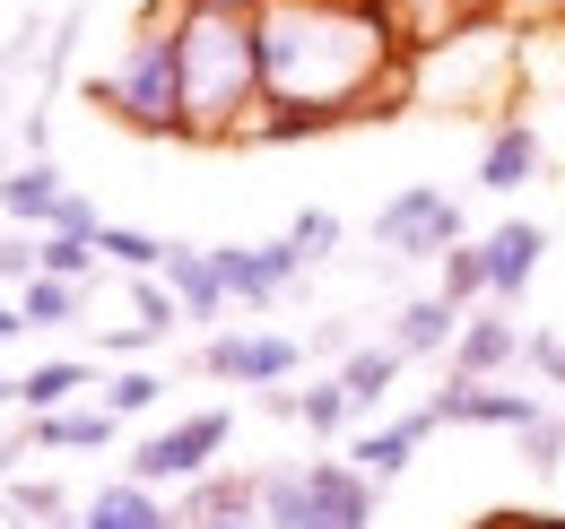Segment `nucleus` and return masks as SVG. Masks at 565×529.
I'll return each mask as SVG.
<instances>
[{
	"label": "nucleus",
	"mask_w": 565,
	"mask_h": 529,
	"mask_svg": "<svg viewBox=\"0 0 565 529\" xmlns=\"http://www.w3.org/2000/svg\"><path fill=\"white\" fill-rule=\"evenodd\" d=\"M392 18H409V35L418 44H435V18H461V0H383Z\"/></svg>",
	"instance_id": "obj_34"
},
{
	"label": "nucleus",
	"mask_w": 565,
	"mask_h": 529,
	"mask_svg": "<svg viewBox=\"0 0 565 529\" xmlns=\"http://www.w3.org/2000/svg\"><path fill=\"white\" fill-rule=\"evenodd\" d=\"M87 269H96V244H87V235H44V278L87 287Z\"/></svg>",
	"instance_id": "obj_31"
},
{
	"label": "nucleus",
	"mask_w": 565,
	"mask_h": 529,
	"mask_svg": "<svg viewBox=\"0 0 565 529\" xmlns=\"http://www.w3.org/2000/svg\"><path fill=\"white\" fill-rule=\"evenodd\" d=\"M157 399H166V374H148V365H122V374L105 382V408H114V417H148Z\"/></svg>",
	"instance_id": "obj_28"
},
{
	"label": "nucleus",
	"mask_w": 565,
	"mask_h": 529,
	"mask_svg": "<svg viewBox=\"0 0 565 529\" xmlns=\"http://www.w3.org/2000/svg\"><path fill=\"white\" fill-rule=\"evenodd\" d=\"M87 96L140 139H183V44H174V0H148L140 26L122 35L114 69L87 78Z\"/></svg>",
	"instance_id": "obj_3"
},
{
	"label": "nucleus",
	"mask_w": 565,
	"mask_h": 529,
	"mask_svg": "<svg viewBox=\"0 0 565 529\" xmlns=\"http://www.w3.org/2000/svg\"><path fill=\"white\" fill-rule=\"evenodd\" d=\"M461 304H444V295H409L401 313H392V347L418 365V356H452V338H461Z\"/></svg>",
	"instance_id": "obj_18"
},
{
	"label": "nucleus",
	"mask_w": 565,
	"mask_h": 529,
	"mask_svg": "<svg viewBox=\"0 0 565 529\" xmlns=\"http://www.w3.org/2000/svg\"><path fill=\"white\" fill-rule=\"evenodd\" d=\"M296 425H305V434H322V443H331V434H349V425H356V399H349V382H340V374L305 382V391H296Z\"/></svg>",
	"instance_id": "obj_22"
},
{
	"label": "nucleus",
	"mask_w": 565,
	"mask_h": 529,
	"mask_svg": "<svg viewBox=\"0 0 565 529\" xmlns=\"http://www.w3.org/2000/svg\"><path fill=\"white\" fill-rule=\"evenodd\" d=\"M522 365V322L495 304V313H470L461 338H452V382H504Z\"/></svg>",
	"instance_id": "obj_10"
},
{
	"label": "nucleus",
	"mask_w": 565,
	"mask_h": 529,
	"mask_svg": "<svg viewBox=\"0 0 565 529\" xmlns=\"http://www.w3.org/2000/svg\"><path fill=\"white\" fill-rule=\"evenodd\" d=\"M210 261H217V278H226V304H253V313L279 304L287 287L313 269L287 235H270V244H210Z\"/></svg>",
	"instance_id": "obj_8"
},
{
	"label": "nucleus",
	"mask_w": 565,
	"mask_h": 529,
	"mask_svg": "<svg viewBox=\"0 0 565 529\" xmlns=\"http://www.w3.org/2000/svg\"><path fill=\"white\" fill-rule=\"evenodd\" d=\"M426 434H435V417H426V399H418L409 417H392V425H365V434H356V443H349V461L365 468L374 486H392L401 468L418 461V443H426Z\"/></svg>",
	"instance_id": "obj_15"
},
{
	"label": "nucleus",
	"mask_w": 565,
	"mask_h": 529,
	"mask_svg": "<svg viewBox=\"0 0 565 529\" xmlns=\"http://www.w3.org/2000/svg\"><path fill=\"white\" fill-rule=\"evenodd\" d=\"M131 313H140V331H157V338L183 331V304H174L166 278H131Z\"/></svg>",
	"instance_id": "obj_29"
},
{
	"label": "nucleus",
	"mask_w": 565,
	"mask_h": 529,
	"mask_svg": "<svg viewBox=\"0 0 565 529\" xmlns=\"http://www.w3.org/2000/svg\"><path fill=\"white\" fill-rule=\"evenodd\" d=\"M78 295L87 287H71V278H26L18 287V322L26 331H62V322H78Z\"/></svg>",
	"instance_id": "obj_25"
},
{
	"label": "nucleus",
	"mask_w": 565,
	"mask_h": 529,
	"mask_svg": "<svg viewBox=\"0 0 565 529\" xmlns=\"http://www.w3.org/2000/svg\"><path fill=\"white\" fill-rule=\"evenodd\" d=\"M435 425H488V434H531L548 425V399L540 391H513V382H444L426 399Z\"/></svg>",
	"instance_id": "obj_7"
},
{
	"label": "nucleus",
	"mask_w": 565,
	"mask_h": 529,
	"mask_svg": "<svg viewBox=\"0 0 565 529\" xmlns=\"http://www.w3.org/2000/svg\"><path fill=\"white\" fill-rule=\"evenodd\" d=\"M157 278L174 287V304H183V322H217V313H226V278H217L210 244H174Z\"/></svg>",
	"instance_id": "obj_17"
},
{
	"label": "nucleus",
	"mask_w": 565,
	"mask_h": 529,
	"mask_svg": "<svg viewBox=\"0 0 565 529\" xmlns=\"http://www.w3.org/2000/svg\"><path fill=\"white\" fill-rule=\"evenodd\" d=\"M174 44H183V139L192 148H244L270 87H262V18L174 0Z\"/></svg>",
	"instance_id": "obj_2"
},
{
	"label": "nucleus",
	"mask_w": 565,
	"mask_h": 529,
	"mask_svg": "<svg viewBox=\"0 0 565 529\" xmlns=\"http://www.w3.org/2000/svg\"><path fill=\"white\" fill-rule=\"evenodd\" d=\"M96 347H105V356H148V347H166V338H157V331H140V322H122V331H105Z\"/></svg>",
	"instance_id": "obj_35"
},
{
	"label": "nucleus",
	"mask_w": 565,
	"mask_h": 529,
	"mask_svg": "<svg viewBox=\"0 0 565 529\" xmlns=\"http://www.w3.org/2000/svg\"><path fill=\"white\" fill-rule=\"evenodd\" d=\"M296 365H305V338H287V331H217L201 347V374L244 382V391H279V382H296Z\"/></svg>",
	"instance_id": "obj_6"
},
{
	"label": "nucleus",
	"mask_w": 565,
	"mask_h": 529,
	"mask_svg": "<svg viewBox=\"0 0 565 529\" xmlns=\"http://www.w3.org/2000/svg\"><path fill=\"white\" fill-rule=\"evenodd\" d=\"M418 35L383 0H270L262 9V87L279 114L392 122V105L418 96Z\"/></svg>",
	"instance_id": "obj_1"
},
{
	"label": "nucleus",
	"mask_w": 565,
	"mask_h": 529,
	"mask_svg": "<svg viewBox=\"0 0 565 529\" xmlns=\"http://www.w3.org/2000/svg\"><path fill=\"white\" fill-rule=\"evenodd\" d=\"M374 244H383L392 261H444L452 244H470L461 199L444 192V183H401V192L374 208Z\"/></svg>",
	"instance_id": "obj_4"
},
{
	"label": "nucleus",
	"mask_w": 565,
	"mask_h": 529,
	"mask_svg": "<svg viewBox=\"0 0 565 529\" xmlns=\"http://www.w3.org/2000/svg\"><path fill=\"white\" fill-rule=\"evenodd\" d=\"M71 529H78V521H71Z\"/></svg>",
	"instance_id": "obj_40"
},
{
	"label": "nucleus",
	"mask_w": 565,
	"mask_h": 529,
	"mask_svg": "<svg viewBox=\"0 0 565 529\" xmlns=\"http://www.w3.org/2000/svg\"><path fill=\"white\" fill-rule=\"evenodd\" d=\"M9 512L18 521H44V529H71V495L53 477H9Z\"/></svg>",
	"instance_id": "obj_27"
},
{
	"label": "nucleus",
	"mask_w": 565,
	"mask_h": 529,
	"mask_svg": "<svg viewBox=\"0 0 565 529\" xmlns=\"http://www.w3.org/2000/svg\"><path fill=\"white\" fill-rule=\"evenodd\" d=\"M313 495H305V461H279L262 468V529H305Z\"/></svg>",
	"instance_id": "obj_24"
},
{
	"label": "nucleus",
	"mask_w": 565,
	"mask_h": 529,
	"mask_svg": "<svg viewBox=\"0 0 565 529\" xmlns=\"http://www.w3.org/2000/svg\"><path fill=\"white\" fill-rule=\"evenodd\" d=\"M114 408H53V417H26V452H105L114 443Z\"/></svg>",
	"instance_id": "obj_19"
},
{
	"label": "nucleus",
	"mask_w": 565,
	"mask_h": 529,
	"mask_svg": "<svg viewBox=\"0 0 565 529\" xmlns=\"http://www.w3.org/2000/svg\"><path fill=\"white\" fill-rule=\"evenodd\" d=\"M87 382H96V365H87V356H44V365H26V374H18V408H26V417H53V408H71Z\"/></svg>",
	"instance_id": "obj_21"
},
{
	"label": "nucleus",
	"mask_w": 565,
	"mask_h": 529,
	"mask_svg": "<svg viewBox=\"0 0 565 529\" xmlns=\"http://www.w3.org/2000/svg\"><path fill=\"white\" fill-rule=\"evenodd\" d=\"M522 365H531L540 382H557V391H565V338L557 331H522Z\"/></svg>",
	"instance_id": "obj_33"
},
{
	"label": "nucleus",
	"mask_w": 565,
	"mask_h": 529,
	"mask_svg": "<svg viewBox=\"0 0 565 529\" xmlns=\"http://www.w3.org/2000/svg\"><path fill=\"white\" fill-rule=\"evenodd\" d=\"M78 529H183V512L157 486H140V477H114V486H96L78 504Z\"/></svg>",
	"instance_id": "obj_13"
},
{
	"label": "nucleus",
	"mask_w": 565,
	"mask_h": 529,
	"mask_svg": "<svg viewBox=\"0 0 565 529\" xmlns=\"http://www.w3.org/2000/svg\"><path fill=\"white\" fill-rule=\"evenodd\" d=\"M0 495H9V477H0Z\"/></svg>",
	"instance_id": "obj_39"
},
{
	"label": "nucleus",
	"mask_w": 565,
	"mask_h": 529,
	"mask_svg": "<svg viewBox=\"0 0 565 529\" xmlns=\"http://www.w3.org/2000/svg\"><path fill=\"white\" fill-rule=\"evenodd\" d=\"M174 512H183V529L235 521V512H262V468H210V477H192Z\"/></svg>",
	"instance_id": "obj_16"
},
{
	"label": "nucleus",
	"mask_w": 565,
	"mask_h": 529,
	"mask_svg": "<svg viewBox=\"0 0 565 529\" xmlns=\"http://www.w3.org/2000/svg\"><path fill=\"white\" fill-rule=\"evenodd\" d=\"M9 399H18V382H0V408H9Z\"/></svg>",
	"instance_id": "obj_38"
},
{
	"label": "nucleus",
	"mask_w": 565,
	"mask_h": 529,
	"mask_svg": "<svg viewBox=\"0 0 565 529\" xmlns=\"http://www.w3.org/2000/svg\"><path fill=\"white\" fill-rule=\"evenodd\" d=\"M305 495H313L305 529H374V504H383V486L356 461H305Z\"/></svg>",
	"instance_id": "obj_9"
},
{
	"label": "nucleus",
	"mask_w": 565,
	"mask_h": 529,
	"mask_svg": "<svg viewBox=\"0 0 565 529\" xmlns=\"http://www.w3.org/2000/svg\"><path fill=\"white\" fill-rule=\"evenodd\" d=\"M62 199H71V183H62L53 156H18V174L0 183V208H9L26 235H53V226H62Z\"/></svg>",
	"instance_id": "obj_14"
},
{
	"label": "nucleus",
	"mask_w": 565,
	"mask_h": 529,
	"mask_svg": "<svg viewBox=\"0 0 565 529\" xmlns=\"http://www.w3.org/2000/svg\"><path fill=\"white\" fill-rule=\"evenodd\" d=\"M287 244H296L305 261H331V252H340V217H331V208H296V217H287Z\"/></svg>",
	"instance_id": "obj_30"
},
{
	"label": "nucleus",
	"mask_w": 565,
	"mask_h": 529,
	"mask_svg": "<svg viewBox=\"0 0 565 529\" xmlns=\"http://www.w3.org/2000/svg\"><path fill=\"white\" fill-rule=\"evenodd\" d=\"M513 529H565V512H513Z\"/></svg>",
	"instance_id": "obj_36"
},
{
	"label": "nucleus",
	"mask_w": 565,
	"mask_h": 529,
	"mask_svg": "<svg viewBox=\"0 0 565 529\" xmlns=\"http://www.w3.org/2000/svg\"><path fill=\"white\" fill-rule=\"evenodd\" d=\"M201 529H262V512H235V521H201Z\"/></svg>",
	"instance_id": "obj_37"
},
{
	"label": "nucleus",
	"mask_w": 565,
	"mask_h": 529,
	"mask_svg": "<svg viewBox=\"0 0 565 529\" xmlns=\"http://www.w3.org/2000/svg\"><path fill=\"white\" fill-rule=\"evenodd\" d=\"M540 122H522V114H504L488 131V148H479V192H495V199H513L522 183H540Z\"/></svg>",
	"instance_id": "obj_12"
},
{
	"label": "nucleus",
	"mask_w": 565,
	"mask_h": 529,
	"mask_svg": "<svg viewBox=\"0 0 565 529\" xmlns=\"http://www.w3.org/2000/svg\"><path fill=\"white\" fill-rule=\"evenodd\" d=\"M26 278H44V235H9L0 244V287H26Z\"/></svg>",
	"instance_id": "obj_32"
},
{
	"label": "nucleus",
	"mask_w": 565,
	"mask_h": 529,
	"mask_svg": "<svg viewBox=\"0 0 565 529\" xmlns=\"http://www.w3.org/2000/svg\"><path fill=\"white\" fill-rule=\"evenodd\" d=\"M96 252H105V261L122 269V278H157L174 244H157L148 226H114V217H105V226H96Z\"/></svg>",
	"instance_id": "obj_23"
},
{
	"label": "nucleus",
	"mask_w": 565,
	"mask_h": 529,
	"mask_svg": "<svg viewBox=\"0 0 565 529\" xmlns=\"http://www.w3.org/2000/svg\"><path fill=\"white\" fill-rule=\"evenodd\" d=\"M226 443H235V408H192V417L157 425L140 452H131V477H140V486H192V477L217 468Z\"/></svg>",
	"instance_id": "obj_5"
},
{
	"label": "nucleus",
	"mask_w": 565,
	"mask_h": 529,
	"mask_svg": "<svg viewBox=\"0 0 565 529\" xmlns=\"http://www.w3.org/2000/svg\"><path fill=\"white\" fill-rule=\"evenodd\" d=\"M435 269H444V278H435V295H444V304H461V313H470V304L488 295V244H452Z\"/></svg>",
	"instance_id": "obj_26"
},
{
	"label": "nucleus",
	"mask_w": 565,
	"mask_h": 529,
	"mask_svg": "<svg viewBox=\"0 0 565 529\" xmlns=\"http://www.w3.org/2000/svg\"><path fill=\"white\" fill-rule=\"evenodd\" d=\"M401 365H409V356H401L392 338H374V347H349V356H340V382H349L356 417H374L383 399L401 391Z\"/></svg>",
	"instance_id": "obj_20"
},
{
	"label": "nucleus",
	"mask_w": 565,
	"mask_h": 529,
	"mask_svg": "<svg viewBox=\"0 0 565 529\" xmlns=\"http://www.w3.org/2000/svg\"><path fill=\"white\" fill-rule=\"evenodd\" d=\"M479 244H488V304H513V295L540 278V261H548V226H540V217H504Z\"/></svg>",
	"instance_id": "obj_11"
}]
</instances>
